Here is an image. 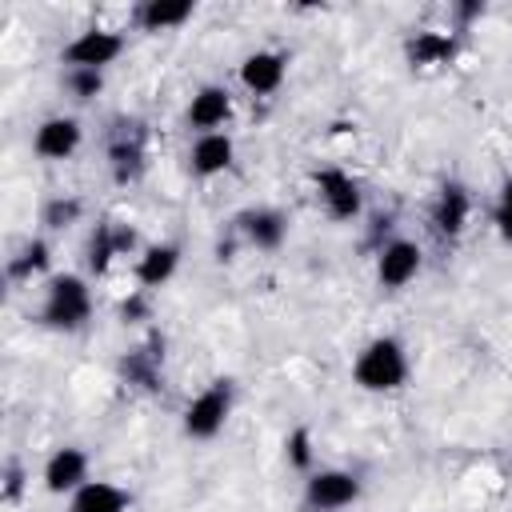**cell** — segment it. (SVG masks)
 Listing matches in <instances>:
<instances>
[{
	"mask_svg": "<svg viewBox=\"0 0 512 512\" xmlns=\"http://www.w3.org/2000/svg\"><path fill=\"white\" fill-rule=\"evenodd\" d=\"M92 312L88 288L80 276H56L48 284V300H44V324L52 328H80Z\"/></svg>",
	"mask_w": 512,
	"mask_h": 512,
	"instance_id": "6da1fadb",
	"label": "cell"
},
{
	"mask_svg": "<svg viewBox=\"0 0 512 512\" xmlns=\"http://www.w3.org/2000/svg\"><path fill=\"white\" fill-rule=\"evenodd\" d=\"M404 352H400V344L396 340H376V344H368L364 352H360V360H356V380L368 388V392H388V388H396L400 380H404Z\"/></svg>",
	"mask_w": 512,
	"mask_h": 512,
	"instance_id": "7a4b0ae2",
	"label": "cell"
},
{
	"mask_svg": "<svg viewBox=\"0 0 512 512\" xmlns=\"http://www.w3.org/2000/svg\"><path fill=\"white\" fill-rule=\"evenodd\" d=\"M228 408H232V388L220 380V384H212L208 392H200V396L188 404L184 432H188V436H196V440L216 436V432H220V424H224V416H228Z\"/></svg>",
	"mask_w": 512,
	"mask_h": 512,
	"instance_id": "3957f363",
	"label": "cell"
},
{
	"mask_svg": "<svg viewBox=\"0 0 512 512\" xmlns=\"http://www.w3.org/2000/svg\"><path fill=\"white\" fill-rule=\"evenodd\" d=\"M120 48H124V40H120L116 32L92 28V32H80V36L64 48V60H68L72 68H96V72H100V64H108V60L120 56Z\"/></svg>",
	"mask_w": 512,
	"mask_h": 512,
	"instance_id": "277c9868",
	"label": "cell"
},
{
	"mask_svg": "<svg viewBox=\"0 0 512 512\" xmlns=\"http://www.w3.org/2000/svg\"><path fill=\"white\" fill-rule=\"evenodd\" d=\"M316 184H320V196H324V204H328V212H332L336 220H348V216L360 212V188H356L352 176L328 168V172L316 176Z\"/></svg>",
	"mask_w": 512,
	"mask_h": 512,
	"instance_id": "5b68a950",
	"label": "cell"
},
{
	"mask_svg": "<svg viewBox=\"0 0 512 512\" xmlns=\"http://www.w3.org/2000/svg\"><path fill=\"white\" fill-rule=\"evenodd\" d=\"M416 268H420V248L408 244V240H392V244L380 252L376 276H380V284L400 288V284H408V280L416 276Z\"/></svg>",
	"mask_w": 512,
	"mask_h": 512,
	"instance_id": "8992f818",
	"label": "cell"
},
{
	"mask_svg": "<svg viewBox=\"0 0 512 512\" xmlns=\"http://www.w3.org/2000/svg\"><path fill=\"white\" fill-rule=\"evenodd\" d=\"M356 496H360V484L348 472H320L308 480V504H316V508H344Z\"/></svg>",
	"mask_w": 512,
	"mask_h": 512,
	"instance_id": "52a82bcc",
	"label": "cell"
},
{
	"mask_svg": "<svg viewBox=\"0 0 512 512\" xmlns=\"http://www.w3.org/2000/svg\"><path fill=\"white\" fill-rule=\"evenodd\" d=\"M76 144H80V124L72 116H52L36 132V152L48 156V160H64Z\"/></svg>",
	"mask_w": 512,
	"mask_h": 512,
	"instance_id": "ba28073f",
	"label": "cell"
},
{
	"mask_svg": "<svg viewBox=\"0 0 512 512\" xmlns=\"http://www.w3.org/2000/svg\"><path fill=\"white\" fill-rule=\"evenodd\" d=\"M84 468H88V460H84L80 448H60V452L48 460V468H44L48 492H68V488H76V484L84 480Z\"/></svg>",
	"mask_w": 512,
	"mask_h": 512,
	"instance_id": "9c48e42d",
	"label": "cell"
},
{
	"mask_svg": "<svg viewBox=\"0 0 512 512\" xmlns=\"http://www.w3.org/2000/svg\"><path fill=\"white\" fill-rule=\"evenodd\" d=\"M240 76H244V84H248L252 92H272V88H280V80H284V56H280V52H256V56L244 60Z\"/></svg>",
	"mask_w": 512,
	"mask_h": 512,
	"instance_id": "30bf717a",
	"label": "cell"
},
{
	"mask_svg": "<svg viewBox=\"0 0 512 512\" xmlns=\"http://www.w3.org/2000/svg\"><path fill=\"white\" fill-rule=\"evenodd\" d=\"M228 164H232V140H228L224 132H208V136L196 140V148H192V168H196L200 176L224 172Z\"/></svg>",
	"mask_w": 512,
	"mask_h": 512,
	"instance_id": "8fae6325",
	"label": "cell"
},
{
	"mask_svg": "<svg viewBox=\"0 0 512 512\" xmlns=\"http://www.w3.org/2000/svg\"><path fill=\"white\" fill-rule=\"evenodd\" d=\"M128 496L116 488V484H104V480H92L76 492L72 500V512H124Z\"/></svg>",
	"mask_w": 512,
	"mask_h": 512,
	"instance_id": "7c38bea8",
	"label": "cell"
},
{
	"mask_svg": "<svg viewBox=\"0 0 512 512\" xmlns=\"http://www.w3.org/2000/svg\"><path fill=\"white\" fill-rule=\"evenodd\" d=\"M224 116H228V92L224 88H204L200 96H192L188 120L196 128H216V124H224Z\"/></svg>",
	"mask_w": 512,
	"mask_h": 512,
	"instance_id": "4fadbf2b",
	"label": "cell"
},
{
	"mask_svg": "<svg viewBox=\"0 0 512 512\" xmlns=\"http://www.w3.org/2000/svg\"><path fill=\"white\" fill-rule=\"evenodd\" d=\"M464 220H468V196H464V188L448 184L444 196H440V204H436V228L448 232V236H456L464 228Z\"/></svg>",
	"mask_w": 512,
	"mask_h": 512,
	"instance_id": "5bb4252c",
	"label": "cell"
},
{
	"mask_svg": "<svg viewBox=\"0 0 512 512\" xmlns=\"http://www.w3.org/2000/svg\"><path fill=\"white\" fill-rule=\"evenodd\" d=\"M240 224H244V232H248V240L252 244H260V248H276L280 244V236H284V216L280 212H248V216H240Z\"/></svg>",
	"mask_w": 512,
	"mask_h": 512,
	"instance_id": "9a60e30c",
	"label": "cell"
},
{
	"mask_svg": "<svg viewBox=\"0 0 512 512\" xmlns=\"http://www.w3.org/2000/svg\"><path fill=\"white\" fill-rule=\"evenodd\" d=\"M176 248L172 244H160V248H148L144 252V260H140V268H136V276H140V284H148V288H156V284H164L172 272H176Z\"/></svg>",
	"mask_w": 512,
	"mask_h": 512,
	"instance_id": "2e32d148",
	"label": "cell"
},
{
	"mask_svg": "<svg viewBox=\"0 0 512 512\" xmlns=\"http://www.w3.org/2000/svg\"><path fill=\"white\" fill-rule=\"evenodd\" d=\"M188 16H192V4H188V0H180V4H168V0H148V4L140 8V24H144L148 32H160V28L184 24Z\"/></svg>",
	"mask_w": 512,
	"mask_h": 512,
	"instance_id": "e0dca14e",
	"label": "cell"
},
{
	"mask_svg": "<svg viewBox=\"0 0 512 512\" xmlns=\"http://www.w3.org/2000/svg\"><path fill=\"white\" fill-rule=\"evenodd\" d=\"M112 172H116L120 184L140 172V132H132V136L120 132V136L112 140Z\"/></svg>",
	"mask_w": 512,
	"mask_h": 512,
	"instance_id": "ac0fdd59",
	"label": "cell"
},
{
	"mask_svg": "<svg viewBox=\"0 0 512 512\" xmlns=\"http://www.w3.org/2000/svg\"><path fill=\"white\" fill-rule=\"evenodd\" d=\"M128 244H132V232H124V228H100L96 240H92V256H88V264H92L96 272H104L108 260H112L120 248H128Z\"/></svg>",
	"mask_w": 512,
	"mask_h": 512,
	"instance_id": "d6986e66",
	"label": "cell"
},
{
	"mask_svg": "<svg viewBox=\"0 0 512 512\" xmlns=\"http://www.w3.org/2000/svg\"><path fill=\"white\" fill-rule=\"evenodd\" d=\"M408 56H412L416 64H440V60H448V56H452V40H448V36H440V32H420V36L412 40Z\"/></svg>",
	"mask_w": 512,
	"mask_h": 512,
	"instance_id": "ffe728a7",
	"label": "cell"
},
{
	"mask_svg": "<svg viewBox=\"0 0 512 512\" xmlns=\"http://www.w3.org/2000/svg\"><path fill=\"white\" fill-rule=\"evenodd\" d=\"M100 84H104V76H100L96 68H72V72H68V88L76 92V100L96 96V92H100Z\"/></svg>",
	"mask_w": 512,
	"mask_h": 512,
	"instance_id": "44dd1931",
	"label": "cell"
},
{
	"mask_svg": "<svg viewBox=\"0 0 512 512\" xmlns=\"http://www.w3.org/2000/svg\"><path fill=\"white\" fill-rule=\"evenodd\" d=\"M44 264H48V244H44V240H32V244L24 248V256L12 260V276H28V272H36V268H44Z\"/></svg>",
	"mask_w": 512,
	"mask_h": 512,
	"instance_id": "7402d4cb",
	"label": "cell"
},
{
	"mask_svg": "<svg viewBox=\"0 0 512 512\" xmlns=\"http://www.w3.org/2000/svg\"><path fill=\"white\" fill-rule=\"evenodd\" d=\"M76 216H80V204H76V200H52V204L44 208V224H48V228H68Z\"/></svg>",
	"mask_w": 512,
	"mask_h": 512,
	"instance_id": "603a6c76",
	"label": "cell"
},
{
	"mask_svg": "<svg viewBox=\"0 0 512 512\" xmlns=\"http://www.w3.org/2000/svg\"><path fill=\"white\" fill-rule=\"evenodd\" d=\"M288 448H292V464H296V468H308L312 452H308V432H304V428H296V432H292Z\"/></svg>",
	"mask_w": 512,
	"mask_h": 512,
	"instance_id": "cb8c5ba5",
	"label": "cell"
},
{
	"mask_svg": "<svg viewBox=\"0 0 512 512\" xmlns=\"http://www.w3.org/2000/svg\"><path fill=\"white\" fill-rule=\"evenodd\" d=\"M496 224L504 236H512V180L504 184V196H500V208H496Z\"/></svg>",
	"mask_w": 512,
	"mask_h": 512,
	"instance_id": "d4e9b609",
	"label": "cell"
},
{
	"mask_svg": "<svg viewBox=\"0 0 512 512\" xmlns=\"http://www.w3.org/2000/svg\"><path fill=\"white\" fill-rule=\"evenodd\" d=\"M16 492H20V468L12 464L8 468V484H4V500H16Z\"/></svg>",
	"mask_w": 512,
	"mask_h": 512,
	"instance_id": "484cf974",
	"label": "cell"
}]
</instances>
